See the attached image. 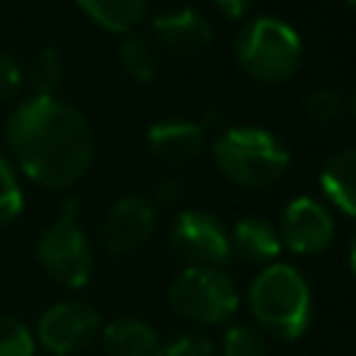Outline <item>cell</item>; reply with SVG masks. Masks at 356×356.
<instances>
[{
  "label": "cell",
  "instance_id": "obj_25",
  "mask_svg": "<svg viewBox=\"0 0 356 356\" xmlns=\"http://www.w3.org/2000/svg\"><path fill=\"white\" fill-rule=\"evenodd\" d=\"M181 197H184V184L178 178H164L156 189V203H161V206H172Z\"/></svg>",
  "mask_w": 356,
  "mask_h": 356
},
{
  "label": "cell",
  "instance_id": "obj_18",
  "mask_svg": "<svg viewBox=\"0 0 356 356\" xmlns=\"http://www.w3.org/2000/svg\"><path fill=\"white\" fill-rule=\"evenodd\" d=\"M61 75H64L61 53L56 47H44L31 61V70H28L25 81L31 83L33 95H56V89L61 83Z\"/></svg>",
  "mask_w": 356,
  "mask_h": 356
},
{
  "label": "cell",
  "instance_id": "obj_20",
  "mask_svg": "<svg viewBox=\"0 0 356 356\" xmlns=\"http://www.w3.org/2000/svg\"><path fill=\"white\" fill-rule=\"evenodd\" d=\"M25 209V192L17 167L0 153V225L14 222Z\"/></svg>",
  "mask_w": 356,
  "mask_h": 356
},
{
  "label": "cell",
  "instance_id": "obj_21",
  "mask_svg": "<svg viewBox=\"0 0 356 356\" xmlns=\"http://www.w3.org/2000/svg\"><path fill=\"white\" fill-rule=\"evenodd\" d=\"M303 111L312 122L317 125H328L334 120L342 117L345 111V97L339 95V89L334 86H314L306 97H303Z\"/></svg>",
  "mask_w": 356,
  "mask_h": 356
},
{
  "label": "cell",
  "instance_id": "obj_14",
  "mask_svg": "<svg viewBox=\"0 0 356 356\" xmlns=\"http://www.w3.org/2000/svg\"><path fill=\"white\" fill-rule=\"evenodd\" d=\"M231 256L236 253L239 259L250 261V264H273L278 259V253L284 250L278 228L261 217H245L239 220L231 231Z\"/></svg>",
  "mask_w": 356,
  "mask_h": 356
},
{
  "label": "cell",
  "instance_id": "obj_6",
  "mask_svg": "<svg viewBox=\"0 0 356 356\" xmlns=\"http://www.w3.org/2000/svg\"><path fill=\"white\" fill-rule=\"evenodd\" d=\"M167 300L175 314L200 325L228 323L239 309V289L222 267H184L170 289Z\"/></svg>",
  "mask_w": 356,
  "mask_h": 356
},
{
  "label": "cell",
  "instance_id": "obj_7",
  "mask_svg": "<svg viewBox=\"0 0 356 356\" xmlns=\"http://www.w3.org/2000/svg\"><path fill=\"white\" fill-rule=\"evenodd\" d=\"M170 248L186 267H222L231 259V236L220 217L184 209L170 225Z\"/></svg>",
  "mask_w": 356,
  "mask_h": 356
},
{
  "label": "cell",
  "instance_id": "obj_9",
  "mask_svg": "<svg viewBox=\"0 0 356 356\" xmlns=\"http://www.w3.org/2000/svg\"><path fill=\"white\" fill-rule=\"evenodd\" d=\"M153 231H156V203L145 195H125L108 209L100 225V242L106 253L128 256L142 245H147Z\"/></svg>",
  "mask_w": 356,
  "mask_h": 356
},
{
  "label": "cell",
  "instance_id": "obj_12",
  "mask_svg": "<svg viewBox=\"0 0 356 356\" xmlns=\"http://www.w3.org/2000/svg\"><path fill=\"white\" fill-rule=\"evenodd\" d=\"M203 125L192 120H161L147 128V150L167 164H189L203 150Z\"/></svg>",
  "mask_w": 356,
  "mask_h": 356
},
{
  "label": "cell",
  "instance_id": "obj_22",
  "mask_svg": "<svg viewBox=\"0 0 356 356\" xmlns=\"http://www.w3.org/2000/svg\"><path fill=\"white\" fill-rule=\"evenodd\" d=\"M36 353V339L33 331L11 317V314H0V356H33Z\"/></svg>",
  "mask_w": 356,
  "mask_h": 356
},
{
  "label": "cell",
  "instance_id": "obj_19",
  "mask_svg": "<svg viewBox=\"0 0 356 356\" xmlns=\"http://www.w3.org/2000/svg\"><path fill=\"white\" fill-rule=\"evenodd\" d=\"M222 356H267V337L253 323H231L222 334Z\"/></svg>",
  "mask_w": 356,
  "mask_h": 356
},
{
  "label": "cell",
  "instance_id": "obj_5",
  "mask_svg": "<svg viewBox=\"0 0 356 356\" xmlns=\"http://www.w3.org/2000/svg\"><path fill=\"white\" fill-rule=\"evenodd\" d=\"M36 259L42 270L67 289H81L89 284L95 270V250L86 231L78 225V197H67L61 217L42 231L36 242Z\"/></svg>",
  "mask_w": 356,
  "mask_h": 356
},
{
  "label": "cell",
  "instance_id": "obj_8",
  "mask_svg": "<svg viewBox=\"0 0 356 356\" xmlns=\"http://www.w3.org/2000/svg\"><path fill=\"white\" fill-rule=\"evenodd\" d=\"M103 320L83 300H58L36 323V342L53 356H78L100 339Z\"/></svg>",
  "mask_w": 356,
  "mask_h": 356
},
{
  "label": "cell",
  "instance_id": "obj_13",
  "mask_svg": "<svg viewBox=\"0 0 356 356\" xmlns=\"http://www.w3.org/2000/svg\"><path fill=\"white\" fill-rule=\"evenodd\" d=\"M106 356H164L161 334L139 317H117L100 328Z\"/></svg>",
  "mask_w": 356,
  "mask_h": 356
},
{
  "label": "cell",
  "instance_id": "obj_28",
  "mask_svg": "<svg viewBox=\"0 0 356 356\" xmlns=\"http://www.w3.org/2000/svg\"><path fill=\"white\" fill-rule=\"evenodd\" d=\"M345 108H348V114H350V120H353V125H356V95L350 97V103H348Z\"/></svg>",
  "mask_w": 356,
  "mask_h": 356
},
{
  "label": "cell",
  "instance_id": "obj_17",
  "mask_svg": "<svg viewBox=\"0 0 356 356\" xmlns=\"http://www.w3.org/2000/svg\"><path fill=\"white\" fill-rule=\"evenodd\" d=\"M117 61H120V70L134 78V81H153L159 75V67H161V58H159V50L150 39L139 36V33H125L120 47H117Z\"/></svg>",
  "mask_w": 356,
  "mask_h": 356
},
{
  "label": "cell",
  "instance_id": "obj_2",
  "mask_svg": "<svg viewBox=\"0 0 356 356\" xmlns=\"http://www.w3.org/2000/svg\"><path fill=\"white\" fill-rule=\"evenodd\" d=\"M248 309L264 337L292 342L300 339L312 323V289L298 267L273 261L250 281Z\"/></svg>",
  "mask_w": 356,
  "mask_h": 356
},
{
  "label": "cell",
  "instance_id": "obj_24",
  "mask_svg": "<svg viewBox=\"0 0 356 356\" xmlns=\"http://www.w3.org/2000/svg\"><path fill=\"white\" fill-rule=\"evenodd\" d=\"M22 86H25V72L19 61L6 47H0V103L14 100L22 92Z\"/></svg>",
  "mask_w": 356,
  "mask_h": 356
},
{
  "label": "cell",
  "instance_id": "obj_16",
  "mask_svg": "<svg viewBox=\"0 0 356 356\" xmlns=\"http://www.w3.org/2000/svg\"><path fill=\"white\" fill-rule=\"evenodd\" d=\"M75 6L100 28L111 33H134L145 17L150 0H75Z\"/></svg>",
  "mask_w": 356,
  "mask_h": 356
},
{
  "label": "cell",
  "instance_id": "obj_3",
  "mask_svg": "<svg viewBox=\"0 0 356 356\" xmlns=\"http://www.w3.org/2000/svg\"><path fill=\"white\" fill-rule=\"evenodd\" d=\"M211 159L225 181L242 189H264L286 172L289 147L267 128L234 125L217 134Z\"/></svg>",
  "mask_w": 356,
  "mask_h": 356
},
{
  "label": "cell",
  "instance_id": "obj_29",
  "mask_svg": "<svg viewBox=\"0 0 356 356\" xmlns=\"http://www.w3.org/2000/svg\"><path fill=\"white\" fill-rule=\"evenodd\" d=\"M342 3H345V6H356V0H342Z\"/></svg>",
  "mask_w": 356,
  "mask_h": 356
},
{
  "label": "cell",
  "instance_id": "obj_26",
  "mask_svg": "<svg viewBox=\"0 0 356 356\" xmlns=\"http://www.w3.org/2000/svg\"><path fill=\"white\" fill-rule=\"evenodd\" d=\"M214 6H217V11H220L222 17H228V19H242V17L248 14V8H250V0H214Z\"/></svg>",
  "mask_w": 356,
  "mask_h": 356
},
{
  "label": "cell",
  "instance_id": "obj_27",
  "mask_svg": "<svg viewBox=\"0 0 356 356\" xmlns=\"http://www.w3.org/2000/svg\"><path fill=\"white\" fill-rule=\"evenodd\" d=\"M348 267H350V273H353V278H356V234H353V239H350V250H348Z\"/></svg>",
  "mask_w": 356,
  "mask_h": 356
},
{
  "label": "cell",
  "instance_id": "obj_23",
  "mask_svg": "<svg viewBox=\"0 0 356 356\" xmlns=\"http://www.w3.org/2000/svg\"><path fill=\"white\" fill-rule=\"evenodd\" d=\"M164 356H214V339L203 331H181L164 339Z\"/></svg>",
  "mask_w": 356,
  "mask_h": 356
},
{
  "label": "cell",
  "instance_id": "obj_15",
  "mask_svg": "<svg viewBox=\"0 0 356 356\" xmlns=\"http://www.w3.org/2000/svg\"><path fill=\"white\" fill-rule=\"evenodd\" d=\"M320 189L328 203L356 220V147L337 150L320 170Z\"/></svg>",
  "mask_w": 356,
  "mask_h": 356
},
{
  "label": "cell",
  "instance_id": "obj_1",
  "mask_svg": "<svg viewBox=\"0 0 356 356\" xmlns=\"http://www.w3.org/2000/svg\"><path fill=\"white\" fill-rule=\"evenodd\" d=\"M6 145L17 170L50 192L75 186L95 161L89 120L56 95L25 97L6 120Z\"/></svg>",
  "mask_w": 356,
  "mask_h": 356
},
{
  "label": "cell",
  "instance_id": "obj_4",
  "mask_svg": "<svg viewBox=\"0 0 356 356\" xmlns=\"http://www.w3.org/2000/svg\"><path fill=\"white\" fill-rule=\"evenodd\" d=\"M234 56L253 81L284 83L300 70L303 39L278 17H256L236 33Z\"/></svg>",
  "mask_w": 356,
  "mask_h": 356
},
{
  "label": "cell",
  "instance_id": "obj_11",
  "mask_svg": "<svg viewBox=\"0 0 356 356\" xmlns=\"http://www.w3.org/2000/svg\"><path fill=\"white\" fill-rule=\"evenodd\" d=\"M150 28H153L156 42L164 50L175 53V56L203 53L211 44V39H214V28H211L209 17L200 14L197 8H189V6L156 14Z\"/></svg>",
  "mask_w": 356,
  "mask_h": 356
},
{
  "label": "cell",
  "instance_id": "obj_10",
  "mask_svg": "<svg viewBox=\"0 0 356 356\" xmlns=\"http://www.w3.org/2000/svg\"><path fill=\"white\" fill-rule=\"evenodd\" d=\"M334 234H337V228H334L331 211L309 195L295 197L281 214V228H278L281 245L298 256L323 253L331 245Z\"/></svg>",
  "mask_w": 356,
  "mask_h": 356
}]
</instances>
